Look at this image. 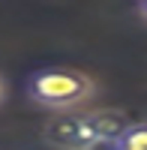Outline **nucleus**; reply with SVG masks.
<instances>
[{
  "label": "nucleus",
  "mask_w": 147,
  "mask_h": 150,
  "mask_svg": "<svg viewBox=\"0 0 147 150\" xmlns=\"http://www.w3.org/2000/svg\"><path fill=\"white\" fill-rule=\"evenodd\" d=\"M0 96H3V81H0Z\"/></svg>",
  "instance_id": "nucleus-5"
},
{
  "label": "nucleus",
  "mask_w": 147,
  "mask_h": 150,
  "mask_svg": "<svg viewBox=\"0 0 147 150\" xmlns=\"http://www.w3.org/2000/svg\"><path fill=\"white\" fill-rule=\"evenodd\" d=\"M111 150H147V123H126L111 141Z\"/></svg>",
  "instance_id": "nucleus-3"
},
{
  "label": "nucleus",
  "mask_w": 147,
  "mask_h": 150,
  "mask_svg": "<svg viewBox=\"0 0 147 150\" xmlns=\"http://www.w3.org/2000/svg\"><path fill=\"white\" fill-rule=\"evenodd\" d=\"M24 93L33 105L45 111H69L81 108L96 93V84L90 75H84L72 66H45L27 78Z\"/></svg>",
  "instance_id": "nucleus-1"
},
{
  "label": "nucleus",
  "mask_w": 147,
  "mask_h": 150,
  "mask_svg": "<svg viewBox=\"0 0 147 150\" xmlns=\"http://www.w3.org/2000/svg\"><path fill=\"white\" fill-rule=\"evenodd\" d=\"M45 141L57 150H93L96 144H102L90 114H81L75 108L57 111V117L45 126Z\"/></svg>",
  "instance_id": "nucleus-2"
},
{
  "label": "nucleus",
  "mask_w": 147,
  "mask_h": 150,
  "mask_svg": "<svg viewBox=\"0 0 147 150\" xmlns=\"http://www.w3.org/2000/svg\"><path fill=\"white\" fill-rule=\"evenodd\" d=\"M138 12H141V18L147 21V0H138Z\"/></svg>",
  "instance_id": "nucleus-4"
}]
</instances>
